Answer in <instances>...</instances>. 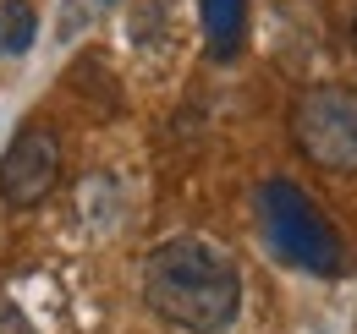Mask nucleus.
<instances>
[{"instance_id":"obj_6","label":"nucleus","mask_w":357,"mask_h":334,"mask_svg":"<svg viewBox=\"0 0 357 334\" xmlns=\"http://www.w3.org/2000/svg\"><path fill=\"white\" fill-rule=\"evenodd\" d=\"M39 39V11L28 0H0V61L28 55Z\"/></svg>"},{"instance_id":"obj_4","label":"nucleus","mask_w":357,"mask_h":334,"mask_svg":"<svg viewBox=\"0 0 357 334\" xmlns=\"http://www.w3.org/2000/svg\"><path fill=\"white\" fill-rule=\"evenodd\" d=\"M61 181V137L50 126H22L0 154V203L39 209Z\"/></svg>"},{"instance_id":"obj_5","label":"nucleus","mask_w":357,"mask_h":334,"mask_svg":"<svg viewBox=\"0 0 357 334\" xmlns=\"http://www.w3.org/2000/svg\"><path fill=\"white\" fill-rule=\"evenodd\" d=\"M198 22L204 44L215 61H236V49L248 39V0H198Z\"/></svg>"},{"instance_id":"obj_7","label":"nucleus","mask_w":357,"mask_h":334,"mask_svg":"<svg viewBox=\"0 0 357 334\" xmlns=\"http://www.w3.org/2000/svg\"><path fill=\"white\" fill-rule=\"evenodd\" d=\"M121 0H61V17H55V39H83L93 22H105Z\"/></svg>"},{"instance_id":"obj_9","label":"nucleus","mask_w":357,"mask_h":334,"mask_svg":"<svg viewBox=\"0 0 357 334\" xmlns=\"http://www.w3.org/2000/svg\"><path fill=\"white\" fill-rule=\"evenodd\" d=\"M352 49H357V17H352Z\"/></svg>"},{"instance_id":"obj_8","label":"nucleus","mask_w":357,"mask_h":334,"mask_svg":"<svg viewBox=\"0 0 357 334\" xmlns=\"http://www.w3.org/2000/svg\"><path fill=\"white\" fill-rule=\"evenodd\" d=\"M0 334H39L33 324H28V312H22L11 296H0Z\"/></svg>"},{"instance_id":"obj_2","label":"nucleus","mask_w":357,"mask_h":334,"mask_svg":"<svg viewBox=\"0 0 357 334\" xmlns=\"http://www.w3.org/2000/svg\"><path fill=\"white\" fill-rule=\"evenodd\" d=\"M253 209H259V230H264V241L275 247L280 263H291L303 274H319V280L347 274V241H341V230L330 225V214L319 209L297 181H286V175L264 181L259 198H253Z\"/></svg>"},{"instance_id":"obj_1","label":"nucleus","mask_w":357,"mask_h":334,"mask_svg":"<svg viewBox=\"0 0 357 334\" xmlns=\"http://www.w3.org/2000/svg\"><path fill=\"white\" fill-rule=\"evenodd\" d=\"M143 307L181 334H220L242 312V274L215 241L171 236L143 252L137 263Z\"/></svg>"},{"instance_id":"obj_3","label":"nucleus","mask_w":357,"mask_h":334,"mask_svg":"<svg viewBox=\"0 0 357 334\" xmlns=\"http://www.w3.org/2000/svg\"><path fill=\"white\" fill-rule=\"evenodd\" d=\"M291 143L324 175H357V93L319 83L291 104Z\"/></svg>"}]
</instances>
